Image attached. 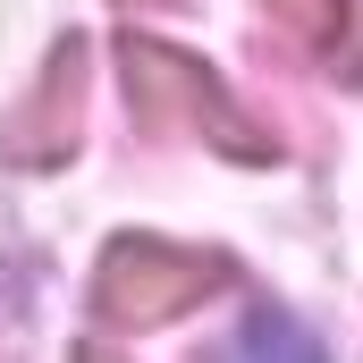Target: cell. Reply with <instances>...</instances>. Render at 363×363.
Returning a JSON list of instances; mask_svg holds the SVG:
<instances>
[{
	"label": "cell",
	"mask_w": 363,
	"mask_h": 363,
	"mask_svg": "<svg viewBox=\"0 0 363 363\" xmlns=\"http://www.w3.org/2000/svg\"><path fill=\"white\" fill-rule=\"evenodd\" d=\"M228 363H330V355H321V338H304L287 313H262V321H245V338L228 347Z\"/></svg>",
	"instance_id": "cell-1"
}]
</instances>
